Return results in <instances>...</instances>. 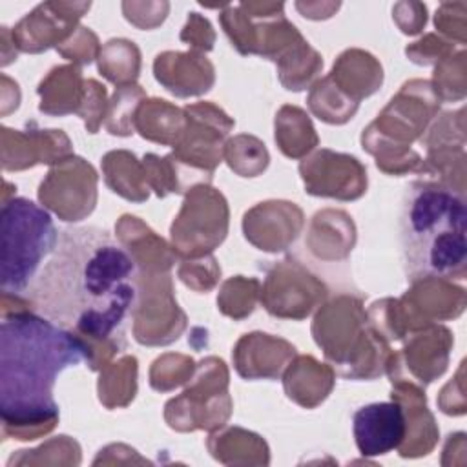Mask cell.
Segmentation results:
<instances>
[{"label":"cell","instance_id":"cell-1","mask_svg":"<svg viewBox=\"0 0 467 467\" xmlns=\"http://www.w3.org/2000/svg\"><path fill=\"white\" fill-rule=\"evenodd\" d=\"M27 294L38 314L75 334L117 339L137 306V263L104 228H66Z\"/></svg>","mask_w":467,"mask_h":467},{"label":"cell","instance_id":"cell-2","mask_svg":"<svg viewBox=\"0 0 467 467\" xmlns=\"http://www.w3.org/2000/svg\"><path fill=\"white\" fill-rule=\"evenodd\" d=\"M89 361L88 343L38 312H15L0 325V414L9 425L55 420L53 389L69 367Z\"/></svg>","mask_w":467,"mask_h":467},{"label":"cell","instance_id":"cell-3","mask_svg":"<svg viewBox=\"0 0 467 467\" xmlns=\"http://www.w3.org/2000/svg\"><path fill=\"white\" fill-rule=\"evenodd\" d=\"M400 239L409 281L463 279L467 266V208L454 188L414 181L405 188Z\"/></svg>","mask_w":467,"mask_h":467},{"label":"cell","instance_id":"cell-4","mask_svg":"<svg viewBox=\"0 0 467 467\" xmlns=\"http://www.w3.org/2000/svg\"><path fill=\"white\" fill-rule=\"evenodd\" d=\"M51 215L26 197H13L0 213V286L7 294L29 290L58 244Z\"/></svg>","mask_w":467,"mask_h":467},{"label":"cell","instance_id":"cell-5","mask_svg":"<svg viewBox=\"0 0 467 467\" xmlns=\"http://www.w3.org/2000/svg\"><path fill=\"white\" fill-rule=\"evenodd\" d=\"M352 431L358 451L363 456L387 454L398 449L405 438V412L394 401L368 403L354 412Z\"/></svg>","mask_w":467,"mask_h":467}]
</instances>
